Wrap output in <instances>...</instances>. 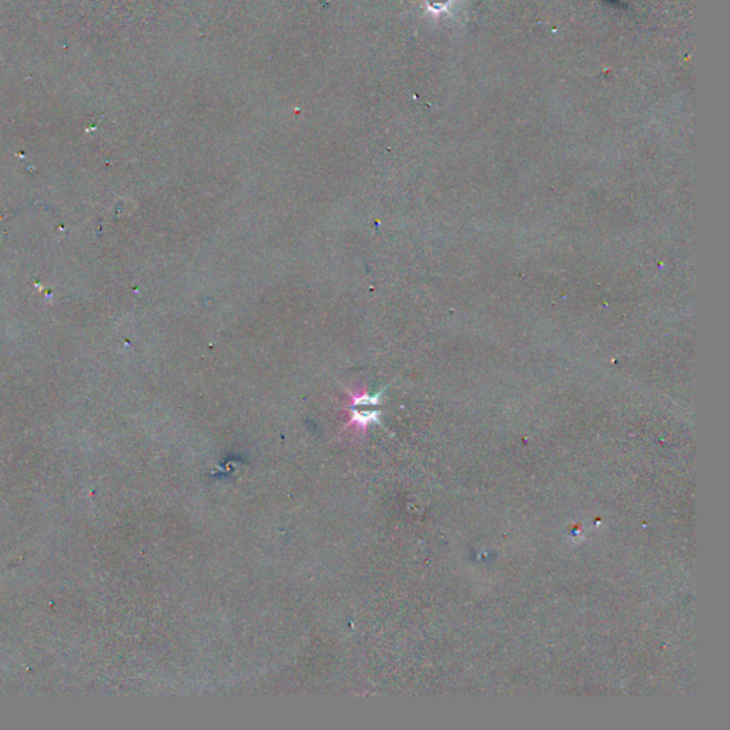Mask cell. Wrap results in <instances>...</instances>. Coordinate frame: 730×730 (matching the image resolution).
Listing matches in <instances>:
<instances>
[{
  "instance_id": "obj_1",
  "label": "cell",
  "mask_w": 730,
  "mask_h": 730,
  "mask_svg": "<svg viewBox=\"0 0 730 730\" xmlns=\"http://www.w3.org/2000/svg\"><path fill=\"white\" fill-rule=\"evenodd\" d=\"M346 412H349V421H346V427H351L362 434L367 432L370 425L379 424L381 412L377 410L346 407Z\"/></svg>"
},
{
  "instance_id": "obj_2",
  "label": "cell",
  "mask_w": 730,
  "mask_h": 730,
  "mask_svg": "<svg viewBox=\"0 0 730 730\" xmlns=\"http://www.w3.org/2000/svg\"><path fill=\"white\" fill-rule=\"evenodd\" d=\"M349 392V397H350V404L349 407H354V408H368V407H377L379 404V399H381V395L382 392H384V390L377 392V394H370L367 391V387L362 386V387H357L355 391H346Z\"/></svg>"
}]
</instances>
